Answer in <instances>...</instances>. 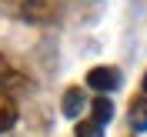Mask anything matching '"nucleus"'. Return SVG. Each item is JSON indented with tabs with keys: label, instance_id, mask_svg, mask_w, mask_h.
I'll return each mask as SVG.
<instances>
[{
	"label": "nucleus",
	"instance_id": "obj_7",
	"mask_svg": "<svg viewBox=\"0 0 147 137\" xmlns=\"http://www.w3.org/2000/svg\"><path fill=\"white\" fill-rule=\"evenodd\" d=\"M74 134L77 137H104V124H97L94 117H87V120H80V124L74 127Z\"/></svg>",
	"mask_w": 147,
	"mask_h": 137
},
{
	"label": "nucleus",
	"instance_id": "obj_6",
	"mask_svg": "<svg viewBox=\"0 0 147 137\" xmlns=\"http://www.w3.org/2000/svg\"><path fill=\"white\" fill-rule=\"evenodd\" d=\"M110 117H114V104H110V97H94V120H97V124H107Z\"/></svg>",
	"mask_w": 147,
	"mask_h": 137
},
{
	"label": "nucleus",
	"instance_id": "obj_3",
	"mask_svg": "<svg viewBox=\"0 0 147 137\" xmlns=\"http://www.w3.org/2000/svg\"><path fill=\"white\" fill-rule=\"evenodd\" d=\"M130 127L137 130V134H144L147 130V94L144 97H134V101H130Z\"/></svg>",
	"mask_w": 147,
	"mask_h": 137
},
{
	"label": "nucleus",
	"instance_id": "obj_9",
	"mask_svg": "<svg viewBox=\"0 0 147 137\" xmlns=\"http://www.w3.org/2000/svg\"><path fill=\"white\" fill-rule=\"evenodd\" d=\"M144 94H147V74H144Z\"/></svg>",
	"mask_w": 147,
	"mask_h": 137
},
{
	"label": "nucleus",
	"instance_id": "obj_2",
	"mask_svg": "<svg viewBox=\"0 0 147 137\" xmlns=\"http://www.w3.org/2000/svg\"><path fill=\"white\" fill-rule=\"evenodd\" d=\"M17 87H24L20 70L10 64L7 57H0V94H10V90H17Z\"/></svg>",
	"mask_w": 147,
	"mask_h": 137
},
{
	"label": "nucleus",
	"instance_id": "obj_1",
	"mask_svg": "<svg viewBox=\"0 0 147 137\" xmlns=\"http://www.w3.org/2000/svg\"><path fill=\"white\" fill-rule=\"evenodd\" d=\"M87 87H90V90H100V94L117 90V87H120L117 67H94V70L87 74Z\"/></svg>",
	"mask_w": 147,
	"mask_h": 137
},
{
	"label": "nucleus",
	"instance_id": "obj_8",
	"mask_svg": "<svg viewBox=\"0 0 147 137\" xmlns=\"http://www.w3.org/2000/svg\"><path fill=\"white\" fill-rule=\"evenodd\" d=\"M20 10L27 13V20H44V0H20Z\"/></svg>",
	"mask_w": 147,
	"mask_h": 137
},
{
	"label": "nucleus",
	"instance_id": "obj_5",
	"mask_svg": "<svg viewBox=\"0 0 147 137\" xmlns=\"http://www.w3.org/2000/svg\"><path fill=\"white\" fill-rule=\"evenodd\" d=\"M80 107H84V94L77 90V87H70V90L64 94V114L67 117H80Z\"/></svg>",
	"mask_w": 147,
	"mask_h": 137
},
{
	"label": "nucleus",
	"instance_id": "obj_4",
	"mask_svg": "<svg viewBox=\"0 0 147 137\" xmlns=\"http://www.w3.org/2000/svg\"><path fill=\"white\" fill-rule=\"evenodd\" d=\"M13 124H17V104L10 94H0V134L10 130Z\"/></svg>",
	"mask_w": 147,
	"mask_h": 137
}]
</instances>
